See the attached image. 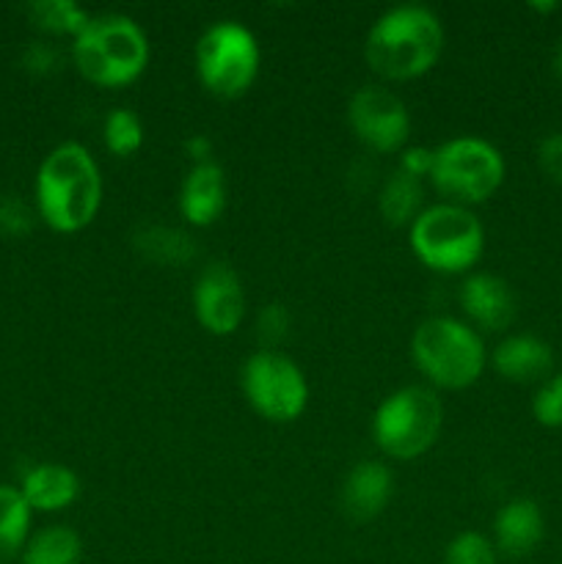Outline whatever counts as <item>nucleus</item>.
<instances>
[{
	"instance_id": "f257e3e1",
	"label": "nucleus",
	"mask_w": 562,
	"mask_h": 564,
	"mask_svg": "<svg viewBox=\"0 0 562 564\" xmlns=\"http://www.w3.org/2000/svg\"><path fill=\"white\" fill-rule=\"evenodd\" d=\"M105 185L94 154L83 143H58L36 171V213L58 235L88 229L102 207Z\"/></svg>"
},
{
	"instance_id": "f03ea898",
	"label": "nucleus",
	"mask_w": 562,
	"mask_h": 564,
	"mask_svg": "<svg viewBox=\"0 0 562 564\" xmlns=\"http://www.w3.org/2000/svg\"><path fill=\"white\" fill-rule=\"evenodd\" d=\"M444 53V25L428 6H395L383 11L364 39V61L389 83L428 75Z\"/></svg>"
},
{
	"instance_id": "7ed1b4c3",
	"label": "nucleus",
	"mask_w": 562,
	"mask_h": 564,
	"mask_svg": "<svg viewBox=\"0 0 562 564\" xmlns=\"http://www.w3.org/2000/svg\"><path fill=\"white\" fill-rule=\"evenodd\" d=\"M152 44L127 14H97L72 42L77 75L97 88H127L147 72Z\"/></svg>"
},
{
	"instance_id": "20e7f679",
	"label": "nucleus",
	"mask_w": 562,
	"mask_h": 564,
	"mask_svg": "<svg viewBox=\"0 0 562 564\" xmlns=\"http://www.w3.org/2000/svg\"><path fill=\"white\" fill-rule=\"evenodd\" d=\"M411 361L424 375L430 389H472L488 367L485 341L466 319L428 317L411 336Z\"/></svg>"
},
{
	"instance_id": "39448f33",
	"label": "nucleus",
	"mask_w": 562,
	"mask_h": 564,
	"mask_svg": "<svg viewBox=\"0 0 562 564\" xmlns=\"http://www.w3.org/2000/svg\"><path fill=\"white\" fill-rule=\"evenodd\" d=\"M408 242L419 262L439 275H466L485 253V226L461 204L424 207L408 226Z\"/></svg>"
},
{
	"instance_id": "423d86ee",
	"label": "nucleus",
	"mask_w": 562,
	"mask_h": 564,
	"mask_svg": "<svg viewBox=\"0 0 562 564\" xmlns=\"http://www.w3.org/2000/svg\"><path fill=\"white\" fill-rule=\"evenodd\" d=\"M444 427V402L430 386H402L383 397L372 416V438L380 455L411 463L428 455Z\"/></svg>"
},
{
	"instance_id": "0eeeda50",
	"label": "nucleus",
	"mask_w": 562,
	"mask_h": 564,
	"mask_svg": "<svg viewBox=\"0 0 562 564\" xmlns=\"http://www.w3.org/2000/svg\"><path fill=\"white\" fill-rule=\"evenodd\" d=\"M505 174V158L494 143L477 135H457L435 147L430 185L444 202L472 209L499 193Z\"/></svg>"
},
{
	"instance_id": "6e6552de",
	"label": "nucleus",
	"mask_w": 562,
	"mask_h": 564,
	"mask_svg": "<svg viewBox=\"0 0 562 564\" xmlns=\"http://www.w3.org/2000/svg\"><path fill=\"white\" fill-rule=\"evenodd\" d=\"M262 69L257 36L237 20L213 22L196 42V75L204 91L218 99H240Z\"/></svg>"
},
{
	"instance_id": "1a4fd4ad",
	"label": "nucleus",
	"mask_w": 562,
	"mask_h": 564,
	"mask_svg": "<svg viewBox=\"0 0 562 564\" xmlns=\"http://www.w3.org/2000/svg\"><path fill=\"white\" fill-rule=\"evenodd\" d=\"M240 389L259 419L292 424L309 408V380L303 369L281 350H257L246 358Z\"/></svg>"
},
{
	"instance_id": "9d476101",
	"label": "nucleus",
	"mask_w": 562,
	"mask_h": 564,
	"mask_svg": "<svg viewBox=\"0 0 562 564\" xmlns=\"http://www.w3.org/2000/svg\"><path fill=\"white\" fill-rule=\"evenodd\" d=\"M347 124L364 149L375 154H395L408 147L411 113L391 88L369 83L353 91L347 102Z\"/></svg>"
},
{
	"instance_id": "9b49d317",
	"label": "nucleus",
	"mask_w": 562,
	"mask_h": 564,
	"mask_svg": "<svg viewBox=\"0 0 562 564\" xmlns=\"http://www.w3.org/2000/svg\"><path fill=\"white\" fill-rule=\"evenodd\" d=\"M191 301L196 323L218 339L235 334L246 319V290L237 270L226 262H209L198 273Z\"/></svg>"
},
{
	"instance_id": "f8f14e48",
	"label": "nucleus",
	"mask_w": 562,
	"mask_h": 564,
	"mask_svg": "<svg viewBox=\"0 0 562 564\" xmlns=\"http://www.w3.org/2000/svg\"><path fill=\"white\" fill-rule=\"evenodd\" d=\"M466 323L474 330L499 334L507 330L518 317V301L512 286L501 275L494 273H468L457 292Z\"/></svg>"
},
{
	"instance_id": "ddd939ff",
	"label": "nucleus",
	"mask_w": 562,
	"mask_h": 564,
	"mask_svg": "<svg viewBox=\"0 0 562 564\" xmlns=\"http://www.w3.org/2000/svg\"><path fill=\"white\" fill-rule=\"evenodd\" d=\"M395 474L380 460H358L339 488V507L350 521L369 523L389 507Z\"/></svg>"
},
{
	"instance_id": "4468645a",
	"label": "nucleus",
	"mask_w": 562,
	"mask_h": 564,
	"mask_svg": "<svg viewBox=\"0 0 562 564\" xmlns=\"http://www.w3.org/2000/svg\"><path fill=\"white\" fill-rule=\"evenodd\" d=\"M488 364L510 383H545L554 369V350L540 336L510 334L488 352Z\"/></svg>"
},
{
	"instance_id": "2eb2a0df",
	"label": "nucleus",
	"mask_w": 562,
	"mask_h": 564,
	"mask_svg": "<svg viewBox=\"0 0 562 564\" xmlns=\"http://www.w3.org/2000/svg\"><path fill=\"white\" fill-rule=\"evenodd\" d=\"M229 187L220 163L191 165L180 185V215L193 229H207L224 215Z\"/></svg>"
},
{
	"instance_id": "dca6fc26",
	"label": "nucleus",
	"mask_w": 562,
	"mask_h": 564,
	"mask_svg": "<svg viewBox=\"0 0 562 564\" xmlns=\"http://www.w3.org/2000/svg\"><path fill=\"white\" fill-rule=\"evenodd\" d=\"M545 538V518L538 501L532 499H510L499 507L494 516V538L499 556L507 560H523L534 554Z\"/></svg>"
},
{
	"instance_id": "f3484780",
	"label": "nucleus",
	"mask_w": 562,
	"mask_h": 564,
	"mask_svg": "<svg viewBox=\"0 0 562 564\" xmlns=\"http://www.w3.org/2000/svg\"><path fill=\"white\" fill-rule=\"evenodd\" d=\"M80 477L61 463H39L22 474L20 494L33 512H61L80 499Z\"/></svg>"
},
{
	"instance_id": "a211bd4d",
	"label": "nucleus",
	"mask_w": 562,
	"mask_h": 564,
	"mask_svg": "<svg viewBox=\"0 0 562 564\" xmlns=\"http://www.w3.org/2000/svg\"><path fill=\"white\" fill-rule=\"evenodd\" d=\"M132 248L141 253L147 262L160 264V268H182L196 257V246L191 237L171 226L149 224L132 235Z\"/></svg>"
},
{
	"instance_id": "6ab92c4d",
	"label": "nucleus",
	"mask_w": 562,
	"mask_h": 564,
	"mask_svg": "<svg viewBox=\"0 0 562 564\" xmlns=\"http://www.w3.org/2000/svg\"><path fill=\"white\" fill-rule=\"evenodd\" d=\"M380 218L389 226H411L424 209V187L402 171H391L378 193Z\"/></svg>"
},
{
	"instance_id": "aec40b11",
	"label": "nucleus",
	"mask_w": 562,
	"mask_h": 564,
	"mask_svg": "<svg viewBox=\"0 0 562 564\" xmlns=\"http://www.w3.org/2000/svg\"><path fill=\"white\" fill-rule=\"evenodd\" d=\"M83 538L72 527H44L31 534L20 564H80Z\"/></svg>"
},
{
	"instance_id": "412c9836",
	"label": "nucleus",
	"mask_w": 562,
	"mask_h": 564,
	"mask_svg": "<svg viewBox=\"0 0 562 564\" xmlns=\"http://www.w3.org/2000/svg\"><path fill=\"white\" fill-rule=\"evenodd\" d=\"M33 510L22 499L20 488L0 485V564L22 554L31 540Z\"/></svg>"
},
{
	"instance_id": "4be33fe9",
	"label": "nucleus",
	"mask_w": 562,
	"mask_h": 564,
	"mask_svg": "<svg viewBox=\"0 0 562 564\" xmlns=\"http://www.w3.org/2000/svg\"><path fill=\"white\" fill-rule=\"evenodd\" d=\"M28 17L39 31L50 33V36H69L72 42L91 20V14L80 9L75 0H36L28 6Z\"/></svg>"
},
{
	"instance_id": "5701e85b",
	"label": "nucleus",
	"mask_w": 562,
	"mask_h": 564,
	"mask_svg": "<svg viewBox=\"0 0 562 564\" xmlns=\"http://www.w3.org/2000/svg\"><path fill=\"white\" fill-rule=\"evenodd\" d=\"M102 141L114 158H132L136 152H141L143 141H147L141 116L130 108H114L105 116Z\"/></svg>"
},
{
	"instance_id": "b1692460",
	"label": "nucleus",
	"mask_w": 562,
	"mask_h": 564,
	"mask_svg": "<svg viewBox=\"0 0 562 564\" xmlns=\"http://www.w3.org/2000/svg\"><path fill=\"white\" fill-rule=\"evenodd\" d=\"M444 564H499V551L483 532L466 529L450 540L444 551Z\"/></svg>"
},
{
	"instance_id": "393cba45",
	"label": "nucleus",
	"mask_w": 562,
	"mask_h": 564,
	"mask_svg": "<svg viewBox=\"0 0 562 564\" xmlns=\"http://www.w3.org/2000/svg\"><path fill=\"white\" fill-rule=\"evenodd\" d=\"M532 416L540 427L562 430V372L551 375L532 397Z\"/></svg>"
},
{
	"instance_id": "a878e982",
	"label": "nucleus",
	"mask_w": 562,
	"mask_h": 564,
	"mask_svg": "<svg viewBox=\"0 0 562 564\" xmlns=\"http://www.w3.org/2000/svg\"><path fill=\"white\" fill-rule=\"evenodd\" d=\"M292 319L284 303H268L257 314V339L262 341V350H279L281 341L290 336Z\"/></svg>"
},
{
	"instance_id": "bb28decb",
	"label": "nucleus",
	"mask_w": 562,
	"mask_h": 564,
	"mask_svg": "<svg viewBox=\"0 0 562 564\" xmlns=\"http://www.w3.org/2000/svg\"><path fill=\"white\" fill-rule=\"evenodd\" d=\"M433 163H435V149L417 143V147L402 149L400 165H397V171H402V174L413 176V180H419V182H424V180H430V174H433Z\"/></svg>"
},
{
	"instance_id": "cd10ccee",
	"label": "nucleus",
	"mask_w": 562,
	"mask_h": 564,
	"mask_svg": "<svg viewBox=\"0 0 562 564\" xmlns=\"http://www.w3.org/2000/svg\"><path fill=\"white\" fill-rule=\"evenodd\" d=\"M538 165L545 180L554 182L562 191V132H551L538 147Z\"/></svg>"
},
{
	"instance_id": "c85d7f7f",
	"label": "nucleus",
	"mask_w": 562,
	"mask_h": 564,
	"mask_svg": "<svg viewBox=\"0 0 562 564\" xmlns=\"http://www.w3.org/2000/svg\"><path fill=\"white\" fill-rule=\"evenodd\" d=\"M31 224V213L17 198H3L0 202V231H6V235H25Z\"/></svg>"
},
{
	"instance_id": "c756f323",
	"label": "nucleus",
	"mask_w": 562,
	"mask_h": 564,
	"mask_svg": "<svg viewBox=\"0 0 562 564\" xmlns=\"http://www.w3.org/2000/svg\"><path fill=\"white\" fill-rule=\"evenodd\" d=\"M58 66V50L47 42H33L25 50V69L33 75H50Z\"/></svg>"
},
{
	"instance_id": "7c9ffc66",
	"label": "nucleus",
	"mask_w": 562,
	"mask_h": 564,
	"mask_svg": "<svg viewBox=\"0 0 562 564\" xmlns=\"http://www.w3.org/2000/svg\"><path fill=\"white\" fill-rule=\"evenodd\" d=\"M182 149H185L191 165L209 163V160H213V141H209L207 135H202V132H196V135L187 138V141L182 143Z\"/></svg>"
},
{
	"instance_id": "2f4dec72",
	"label": "nucleus",
	"mask_w": 562,
	"mask_h": 564,
	"mask_svg": "<svg viewBox=\"0 0 562 564\" xmlns=\"http://www.w3.org/2000/svg\"><path fill=\"white\" fill-rule=\"evenodd\" d=\"M529 9L538 11V14H551V11L560 9V3H554V0L551 3H529Z\"/></svg>"
},
{
	"instance_id": "473e14b6",
	"label": "nucleus",
	"mask_w": 562,
	"mask_h": 564,
	"mask_svg": "<svg viewBox=\"0 0 562 564\" xmlns=\"http://www.w3.org/2000/svg\"><path fill=\"white\" fill-rule=\"evenodd\" d=\"M554 72L562 77V39L560 44H556V53H554Z\"/></svg>"
}]
</instances>
